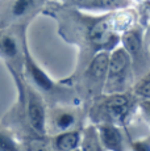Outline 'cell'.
<instances>
[{
    "instance_id": "30bf717a",
    "label": "cell",
    "mask_w": 150,
    "mask_h": 151,
    "mask_svg": "<svg viewBox=\"0 0 150 151\" xmlns=\"http://www.w3.org/2000/svg\"><path fill=\"white\" fill-rule=\"evenodd\" d=\"M49 0H0V28L27 25L42 13Z\"/></svg>"
},
{
    "instance_id": "5b68a950",
    "label": "cell",
    "mask_w": 150,
    "mask_h": 151,
    "mask_svg": "<svg viewBox=\"0 0 150 151\" xmlns=\"http://www.w3.org/2000/svg\"><path fill=\"white\" fill-rule=\"evenodd\" d=\"M109 51H102L90 59L79 72L71 74L66 79H61L75 89L79 101L87 110V106L95 97L103 93L105 82L107 65H108Z\"/></svg>"
},
{
    "instance_id": "3957f363",
    "label": "cell",
    "mask_w": 150,
    "mask_h": 151,
    "mask_svg": "<svg viewBox=\"0 0 150 151\" xmlns=\"http://www.w3.org/2000/svg\"><path fill=\"white\" fill-rule=\"evenodd\" d=\"M140 101L129 91L116 93H102L87 106V121L90 124H113L120 127L129 126L138 117Z\"/></svg>"
},
{
    "instance_id": "277c9868",
    "label": "cell",
    "mask_w": 150,
    "mask_h": 151,
    "mask_svg": "<svg viewBox=\"0 0 150 151\" xmlns=\"http://www.w3.org/2000/svg\"><path fill=\"white\" fill-rule=\"evenodd\" d=\"M22 79L45 100L46 105L53 104H80L76 92L71 86L56 80L37 63L29 46L25 50V62Z\"/></svg>"
},
{
    "instance_id": "8992f818",
    "label": "cell",
    "mask_w": 150,
    "mask_h": 151,
    "mask_svg": "<svg viewBox=\"0 0 150 151\" xmlns=\"http://www.w3.org/2000/svg\"><path fill=\"white\" fill-rule=\"evenodd\" d=\"M27 25L0 28V59L9 71L11 76H22L25 50L28 45Z\"/></svg>"
},
{
    "instance_id": "7a4b0ae2",
    "label": "cell",
    "mask_w": 150,
    "mask_h": 151,
    "mask_svg": "<svg viewBox=\"0 0 150 151\" xmlns=\"http://www.w3.org/2000/svg\"><path fill=\"white\" fill-rule=\"evenodd\" d=\"M12 79L17 89V97L0 122L13 133L22 150H49V135L45 125L48 105L45 100L22 76Z\"/></svg>"
},
{
    "instance_id": "9a60e30c",
    "label": "cell",
    "mask_w": 150,
    "mask_h": 151,
    "mask_svg": "<svg viewBox=\"0 0 150 151\" xmlns=\"http://www.w3.org/2000/svg\"><path fill=\"white\" fill-rule=\"evenodd\" d=\"M0 151H22L21 143L17 141L13 133L0 122Z\"/></svg>"
},
{
    "instance_id": "2e32d148",
    "label": "cell",
    "mask_w": 150,
    "mask_h": 151,
    "mask_svg": "<svg viewBox=\"0 0 150 151\" xmlns=\"http://www.w3.org/2000/svg\"><path fill=\"white\" fill-rule=\"evenodd\" d=\"M131 92L140 101H150V72L134 80Z\"/></svg>"
},
{
    "instance_id": "8fae6325",
    "label": "cell",
    "mask_w": 150,
    "mask_h": 151,
    "mask_svg": "<svg viewBox=\"0 0 150 151\" xmlns=\"http://www.w3.org/2000/svg\"><path fill=\"white\" fill-rule=\"evenodd\" d=\"M97 135L103 151H124L128 150V135L124 127L113 124H96Z\"/></svg>"
},
{
    "instance_id": "4fadbf2b",
    "label": "cell",
    "mask_w": 150,
    "mask_h": 151,
    "mask_svg": "<svg viewBox=\"0 0 150 151\" xmlns=\"http://www.w3.org/2000/svg\"><path fill=\"white\" fill-rule=\"evenodd\" d=\"M82 129H75L70 132L58 133L49 135V150L57 151H75L79 150Z\"/></svg>"
},
{
    "instance_id": "6da1fadb",
    "label": "cell",
    "mask_w": 150,
    "mask_h": 151,
    "mask_svg": "<svg viewBox=\"0 0 150 151\" xmlns=\"http://www.w3.org/2000/svg\"><path fill=\"white\" fill-rule=\"evenodd\" d=\"M41 14L53 19L61 38L76 47V65L71 74L79 72L97 53L113 50L120 43L121 33L138 22L134 5L95 14L67 3L49 0Z\"/></svg>"
},
{
    "instance_id": "52a82bcc",
    "label": "cell",
    "mask_w": 150,
    "mask_h": 151,
    "mask_svg": "<svg viewBox=\"0 0 150 151\" xmlns=\"http://www.w3.org/2000/svg\"><path fill=\"white\" fill-rule=\"evenodd\" d=\"M120 46L131 58L134 80L150 72V53L148 41V28L141 24L124 30L120 36Z\"/></svg>"
},
{
    "instance_id": "9c48e42d",
    "label": "cell",
    "mask_w": 150,
    "mask_h": 151,
    "mask_svg": "<svg viewBox=\"0 0 150 151\" xmlns=\"http://www.w3.org/2000/svg\"><path fill=\"white\" fill-rule=\"evenodd\" d=\"M87 110L82 104H53L46 109V133L54 135L58 133L82 129L86 125Z\"/></svg>"
},
{
    "instance_id": "5bb4252c",
    "label": "cell",
    "mask_w": 150,
    "mask_h": 151,
    "mask_svg": "<svg viewBox=\"0 0 150 151\" xmlns=\"http://www.w3.org/2000/svg\"><path fill=\"white\" fill-rule=\"evenodd\" d=\"M79 150H82V151H103L102 146H100L96 126H95L94 124L84 125V126L82 127Z\"/></svg>"
},
{
    "instance_id": "7c38bea8",
    "label": "cell",
    "mask_w": 150,
    "mask_h": 151,
    "mask_svg": "<svg viewBox=\"0 0 150 151\" xmlns=\"http://www.w3.org/2000/svg\"><path fill=\"white\" fill-rule=\"evenodd\" d=\"M67 4L91 13H105L133 7L134 0H71Z\"/></svg>"
},
{
    "instance_id": "ac0fdd59",
    "label": "cell",
    "mask_w": 150,
    "mask_h": 151,
    "mask_svg": "<svg viewBox=\"0 0 150 151\" xmlns=\"http://www.w3.org/2000/svg\"><path fill=\"white\" fill-rule=\"evenodd\" d=\"M58 1H62V3H70L71 0H58Z\"/></svg>"
},
{
    "instance_id": "ba28073f",
    "label": "cell",
    "mask_w": 150,
    "mask_h": 151,
    "mask_svg": "<svg viewBox=\"0 0 150 151\" xmlns=\"http://www.w3.org/2000/svg\"><path fill=\"white\" fill-rule=\"evenodd\" d=\"M133 83L134 75L132 70L131 58L123 49V46L117 45L113 50L109 51L103 93L129 91Z\"/></svg>"
},
{
    "instance_id": "d6986e66",
    "label": "cell",
    "mask_w": 150,
    "mask_h": 151,
    "mask_svg": "<svg viewBox=\"0 0 150 151\" xmlns=\"http://www.w3.org/2000/svg\"><path fill=\"white\" fill-rule=\"evenodd\" d=\"M137 1H140V0H137Z\"/></svg>"
},
{
    "instance_id": "e0dca14e",
    "label": "cell",
    "mask_w": 150,
    "mask_h": 151,
    "mask_svg": "<svg viewBox=\"0 0 150 151\" xmlns=\"http://www.w3.org/2000/svg\"><path fill=\"white\" fill-rule=\"evenodd\" d=\"M128 149L133 151H150V138L146 137L144 139H136L132 141L131 138H128Z\"/></svg>"
}]
</instances>
